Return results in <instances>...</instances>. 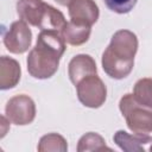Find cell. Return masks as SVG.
Masks as SVG:
<instances>
[{"instance_id": "cell-11", "label": "cell", "mask_w": 152, "mask_h": 152, "mask_svg": "<svg viewBox=\"0 0 152 152\" xmlns=\"http://www.w3.org/2000/svg\"><path fill=\"white\" fill-rule=\"evenodd\" d=\"M21 76V69L18 61L12 57L1 56L0 58V89L7 90L14 88Z\"/></svg>"}, {"instance_id": "cell-1", "label": "cell", "mask_w": 152, "mask_h": 152, "mask_svg": "<svg viewBox=\"0 0 152 152\" xmlns=\"http://www.w3.org/2000/svg\"><path fill=\"white\" fill-rule=\"evenodd\" d=\"M65 49V40L59 31L42 30L26 59L28 74L38 80L52 77L58 70Z\"/></svg>"}, {"instance_id": "cell-18", "label": "cell", "mask_w": 152, "mask_h": 152, "mask_svg": "<svg viewBox=\"0 0 152 152\" xmlns=\"http://www.w3.org/2000/svg\"><path fill=\"white\" fill-rule=\"evenodd\" d=\"M150 151H152V142H151V146H150V148H148Z\"/></svg>"}, {"instance_id": "cell-4", "label": "cell", "mask_w": 152, "mask_h": 152, "mask_svg": "<svg viewBox=\"0 0 152 152\" xmlns=\"http://www.w3.org/2000/svg\"><path fill=\"white\" fill-rule=\"evenodd\" d=\"M119 108L133 133L148 134L152 132V108L139 103L133 94H125L119 101Z\"/></svg>"}, {"instance_id": "cell-14", "label": "cell", "mask_w": 152, "mask_h": 152, "mask_svg": "<svg viewBox=\"0 0 152 152\" xmlns=\"http://www.w3.org/2000/svg\"><path fill=\"white\" fill-rule=\"evenodd\" d=\"M108 150L112 151L110 147L106 145L104 139L95 132H89L82 135L77 144V151L78 152H88V151H103Z\"/></svg>"}, {"instance_id": "cell-10", "label": "cell", "mask_w": 152, "mask_h": 152, "mask_svg": "<svg viewBox=\"0 0 152 152\" xmlns=\"http://www.w3.org/2000/svg\"><path fill=\"white\" fill-rule=\"evenodd\" d=\"M113 140L125 152H145V146L152 142V137L139 133L129 134L124 129H119L115 132Z\"/></svg>"}, {"instance_id": "cell-9", "label": "cell", "mask_w": 152, "mask_h": 152, "mask_svg": "<svg viewBox=\"0 0 152 152\" xmlns=\"http://www.w3.org/2000/svg\"><path fill=\"white\" fill-rule=\"evenodd\" d=\"M97 74L96 63L94 58L86 53L76 55L68 64V75L74 86L81 82L83 78Z\"/></svg>"}, {"instance_id": "cell-12", "label": "cell", "mask_w": 152, "mask_h": 152, "mask_svg": "<svg viewBox=\"0 0 152 152\" xmlns=\"http://www.w3.org/2000/svg\"><path fill=\"white\" fill-rule=\"evenodd\" d=\"M91 33V26L76 21H66L64 27L61 31V34L65 43L72 46H80L88 42Z\"/></svg>"}, {"instance_id": "cell-7", "label": "cell", "mask_w": 152, "mask_h": 152, "mask_svg": "<svg viewBox=\"0 0 152 152\" xmlns=\"http://www.w3.org/2000/svg\"><path fill=\"white\" fill-rule=\"evenodd\" d=\"M32 32L24 20L13 21L4 34V44L11 53H24L31 48Z\"/></svg>"}, {"instance_id": "cell-16", "label": "cell", "mask_w": 152, "mask_h": 152, "mask_svg": "<svg viewBox=\"0 0 152 152\" xmlns=\"http://www.w3.org/2000/svg\"><path fill=\"white\" fill-rule=\"evenodd\" d=\"M138 0H103L108 10L118 14H126L133 10Z\"/></svg>"}, {"instance_id": "cell-3", "label": "cell", "mask_w": 152, "mask_h": 152, "mask_svg": "<svg viewBox=\"0 0 152 152\" xmlns=\"http://www.w3.org/2000/svg\"><path fill=\"white\" fill-rule=\"evenodd\" d=\"M17 13L20 20L42 30L62 31L66 20L64 14L43 0H18Z\"/></svg>"}, {"instance_id": "cell-15", "label": "cell", "mask_w": 152, "mask_h": 152, "mask_svg": "<svg viewBox=\"0 0 152 152\" xmlns=\"http://www.w3.org/2000/svg\"><path fill=\"white\" fill-rule=\"evenodd\" d=\"M133 96L139 103L152 108V78L144 77L138 80L133 88Z\"/></svg>"}, {"instance_id": "cell-2", "label": "cell", "mask_w": 152, "mask_h": 152, "mask_svg": "<svg viewBox=\"0 0 152 152\" xmlns=\"http://www.w3.org/2000/svg\"><path fill=\"white\" fill-rule=\"evenodd\" d=\"M137 51L138 38L135 33L129 30L116 31L102 53L101 64L103 71L114 80L127 77L133 70Z\"/></svg>"}, {"instance_id": "cell-6", "label": "cell", "mask_w": 152, "mask_h": 152, "mask_svg": "<svg viewBox=\"0 0 152 152\" xmlns=\"http://www.w3.org/2000/svg\"><path fill=\"white\" fill-rule=\"evenodd\" d=\"M5 116L8 121L18 126L31 124L36 118L34 101L24 94L11 97L5 107Z\"/></svg>"}, {"instance_id": "cell-13", "label": "cell", "mask_w": 152, "mask_h": 152, "mask_svg": "<svg viewBox=\"0 0 152 152\" xmlns=\"http://www.w3.org/2000/svg\"><path fill=\"white\" fill-rule=\"evenodd\" d=\"M37 150L39 152H66L68 144L61 134L49 133L40 138Z\"/></svg>"}, {"instance_id": "cell-5", "label": "cell", "mask_w": 152, "mask_h": 152, "mask_svg": "<svg viewBox=\"0 0 152 152\" xmlns=\"http://www.w3.org/2000/svg\"><path fill=\"white\" fill-rule=\"evenodd\" d=\"M75 87L77 99L84 107L100 108L107 99V87L97 74L83 78Z\"/></svg>"}, {"instance_id": "cell-17", "label": "cell", "mask_w": 152, "mask_h": 152, "mask_svg": "<svg viewBox=\"0 0 152 152\" xmlns=\"http://www.w3.org/2000/svg\"><path fill=\"white\" fill-rule=\"evenodd\" d=\"M57 4H59L61 6H69V4L72 1V0H55Z\"/></svg>"}, {"instance_id": "cell-8", "label": "cell", "mask_w": 152, "mask_h": 152, "mask_svg": "<svg viewBox=\"0 0 152 152\" xmlns=\"http://www.w3.org/2000/svg\"><path fill=\"white\" fill-rule=\"evenodd\" d=\"M70 20L93 26L99 17L100 10L94 0H72L68 6Z\"/></svg>"}]
</instances>
